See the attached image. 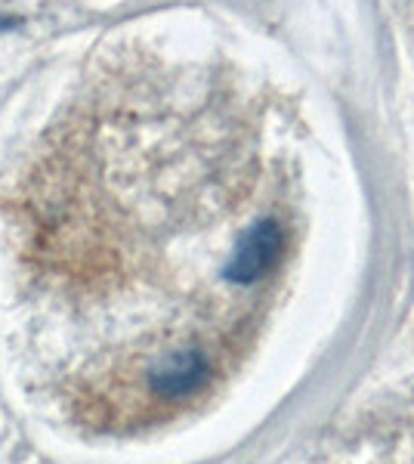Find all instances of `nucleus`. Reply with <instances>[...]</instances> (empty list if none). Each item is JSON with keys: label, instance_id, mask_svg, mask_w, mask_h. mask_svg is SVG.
<instances>
[{"label": "nucleus", "instance_id": "1", "mask_svg": "<svg viewBox=\"0 0 414 464\" xmlns=\"http://www.w3.org/2000/svg\"><path fill=\"white\" fill-rule=\"evenodd\" d=\"M310 464H414V396L368 411Z\"/></svg>", "mask_w": 414, "mask_h": 464}]
</instances>
